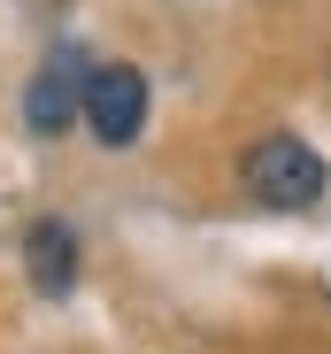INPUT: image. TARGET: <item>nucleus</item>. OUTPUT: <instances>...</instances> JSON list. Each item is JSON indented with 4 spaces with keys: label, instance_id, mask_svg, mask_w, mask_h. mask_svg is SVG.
Listing matches in <instances>:
<instances>
[{
    "label": "nucleus",
    "instance_id": "2",
    "mask_svg": "<svg viewBox=\"0 0 331 354\" xmlns=\"http://www.w3.org/2000/svg\"><path fill=\"white\" fill-rule=\"evenodd\" d=\"M85 77H93V54H85L77 39H54L46 62H39L31 85H23V131H31V139H62V131H77Z\"/></svg>",
    "mask_w": 331,
    "mask_h": 354
},
{
    "label": "nucleus",
    "instance_id": "3",
    "mask_svg": "<svg viewBox=\"0 0 331 354\" xmlns=\"http://www.w3.org/2000/svg\"><path fill=\"white\" fill-rule=\"evenodd\" d=\"M146 108H154V93H146V70L139 62H100L93 77H85V108H77V124L100 139V147H139V131H146Z\"/></svg>",
    "mask_w": 331,
    "mask_h": 354
},
{
    "label": "nucleus",
    "instance_id": "1",
    "mask_svg": "<svg viewBox=\"0 0 331 354\" xmlns=\"http://www.w3.org/2000/svg\"><path fill=\"white\" fill-rule=\"evenodd\" d=\"M239 185L262 201V208H316L323 201V185H331V169H323V154L308 147V139H293V131H262L247 154H239Z\"/></svg>",
    "mask_w": 331,
    "mask_h": 354
},
{
    "label": "nucleus",
    "instance_id": "4",
    "mask_svg": "<svg viewBox=\"0 0 331 354\" xmlns=\"http://www.w3.org/2000/svg\"><path fill=\"white\" fill-rule=\"evenodd\" d=\"M23 270H31V285L46 292V301H62V292L77 285V231H70L62 216L31 223V231H23Z\"/></svg>",
    "mask_w": 331,
    "mask_h": 354
}]
</instances>
